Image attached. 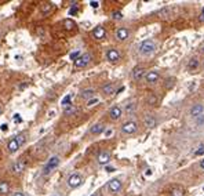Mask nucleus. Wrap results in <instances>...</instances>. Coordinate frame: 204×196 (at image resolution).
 Segmentation results:
<instances>
[{"instance_id": "obj_1", "label": "nucleus", "mask_w": 204, "mask_h": 196, "mask_svg": "<svg viewBox=\"0 0 204 196\" xmlns=\"http://www.w3.org/2000/svg\"><path fill=\"white\" fill-rule=\"evenodd\" d=\"M155 51H156V43L153 40L148 39L139 44V53L142 55H152Z\"/></svg>"}, {"instance_id": "obj_2", "label": "nucleus", "mask_w": 204, "mask_h": 196, "mask_svg": "<svg viewBox=\"0 0 204 196\" xmlns=\"http://www.w3.org/2000/svg\"><path fill=\"white\" fill-rule=\"evenodd\" d=\"M58 164H60V157H58V156H51L48 159V162L46 163L44 168H43V176H50V174H51L52 171L58 167Z\"/></svg>"}, {"instance_id": "obj_3", "label": "nucleus", "mask_w": 204, "mask_h": 196, "mask_svg": "<svg viewBox=\"0 0 204 196\" xmlns=\"http://www.w3.org/2000/svg\"><path fill=\"white\" fill-rule=\"evenodd\" d=\"M137 130H138V124L132 120L126 121L122 126V133H124V134H134Z\"/></svg>"}, {"instance_id": "obj_4", "label": "nucleus", "mask_w": 204, "mask_h": 196, "mask_svg": "<svg viewBox=\"0 0 204 196\" xmlns=\"http://www.w3.org/2000/svg\"><path fill=\"white\" fill-rule=\"evenodd\" d=\"M90 61H91V54L85 53V54L80 55V57L75 61V68H84V66H87V65L90 64Z\"/></svg>"}, {"instance_id": "obj_5", "label": "nucleus", "mask_w": 204, "mask_h": 196, "mask_svg": "<svg viewBox=\"0 0 204 196\" xmlns=\"http://www.w3.org/2000/svg\"><path fill=\"white\" fill-rule=\"evenodd\" d=\"M81 182H83V178H81L80 174H77V173L72 174V176L68 178V185H69L70 188H77V186L81 185Z\"/></svg>"}, {"instance_id": "obj_6", "label": "nucleus", "mask_w": 204, "mask_h": 196, "mask_svg": "<svg viewBox=\"0 0 204 196\" xmlns=\"http://www.w3.org/2000/svg\"><path fill=\"white\" fill-rule=\"evenodd\" d=\"M108 188H109V191H110L112 194H117V192L122 189V181L117 180V178H114V180H112L110 182H109Z\"/></svg>"}, {"instance_id": "obj_7", "label": "nucleus", "mask_w": 204, "mask_h": 196, "mask_svg": "<svg viewBox=\"0 0 204 196\" xmlns=\"http://www.w3.org/2000/svg\"><path fill=\"white\" fill-rule=\"evenodd\" d=\"M145 79H146L148 83L153 84V83H156L159 79H160V73H159L157 70H149V72L145 75Z\"/></svg>"}, {"instance_id": "obj_8", "label": "nucleus", "mask_w": 204, "mask_h": 196, "mask_svg": "<svg viewBox=\"0 0 204 196\" xmlns=\"http://www.w3.org/2000/svg\"><path fill=\"white\" fill-rule=\"evenodd\" d=\"M122 113H123L122 108L117 106V105L112 106L110 111H109V116H110L112 120H117V119H120V117H122Z\"/></svg>"}, {"instance_id": "obj_9", "label": "nucleus", "mask_w": 204, "mask_h": 196, "mask_svg": "<svg viewBox=\"0 0 204 196\" xmlns=\"http://www.w3.org/2000/svg\"><path fill=\"white\" fill-rule=\"evenodd\" d=\"M25 167H26V163H25V160H17L15 163L13 164V167H11V170H13V173H15V174H19V173H22L23 170H25Z\"/></svg>"}, {"instance_id": "obj_10", "label": "nucleus", "mask_w": 204, "mask_h": 196, "mask_svg": "<svg viewBox=\"0 0 204 196\" xmlns=\"http://www.w3.org/2000/svg\"><path fill=\"white\" fill-rule=\"evenodd\" d=\"M105 36H106V31H105L103 26H97V28H94V31H93V37H94V39L101 40Z\"/></svg>"}, {"instance_id": "obj_11", "label": "nucleus", "mask_w": 204, "mask_h": 196, "mask_svg": "<svg viewBox=\"0 0 204 196\" xmlns=\"http://www.w3.org/2000/svg\"><path fill=\"white\" fill-rule=\"evenodd\" d=\"M106 58H108L110 62H116L120 59V53L117 51L116 49H109L108 53H106Z\"/></svg>"}, {"instance_id": "obj_12", "label": "nucleus", "mask_w": 204, "mask_h": 196, "mask_svg": "<svg viewBox=\"0 0 204 196\" xmlns=\"http://www.w3.org/2000/svg\"><path fill=\"white\" fill-rule=\"evenodd\" d=\"M128 35H130L128 29H126V28H119V29L116 31V39L120 40V41H124V40L128 39Z\"/></svg>"}, {"instance_id": "obj_13", "label": "nucleus", "mask_w": 204, "mask_h": 196, "mask_svg": "<svg viewBox=\"0 0 204 196\" xmlns=\"http://www.w3.org/2000/svg\"><path fill=\"white\" fill-rule=\"evenodd\" d=\"M204 113V106L202 104H196V105H193V108L190 109V115L192 117H199L200 115Z\"/></svg>"}, {"instance_id": "obj_14", "label": "nucleus", "mask_w": 204, "mask_h": 196, "mask_svg": "<svg viewBox=\"0 0 204 196\" xmlns=\"http://www.w3.org/2000/svg\"><path fill=\"white\" fill-rule=\"evenodd\" d=\"M144 75H145V68H142V66H137L132 70V79L137 80V82H139L144 78Z\"/></svg>"}, {"instance_id": "obj_15", "label": "nucleus", "mask_w": 204, "mask_h": 196, "mask_svg": "<svg viewBox=\"0 0 204 196\" xmlns=\"http://www.w3.org/2000/svg\"><path fill=\"white\" fill-rule=\"evenodd\" d=\"M144 123H145V126H148V127H155L156 124H157V120H156V117L153 116V115H145V117H144Z\"/></svg>"}, {"instance_id": "obj_16", "label": "nucleus", "mask_w": 204, "mask_h": 196, "mask_svg": "<svg viewBox=\"0 0 204 196\" xmlns=\"http://www.w3.org/2000/svg\"><path fill=\"white\" fill-rule=\"evenodd\" d=\"M97 162L99 163V164H106V163H109L110 162V153L109 152H101L98 155V157H97Z\"/></svg>"}, {"instance_id": "obj_17", "label": "nucleus", "mask_w": 204, "mask_h": 196, "mask_svg": "<svg viewBox=\"0 0 204 196\" xmlns=\"http://www.w3.org/2000/svg\"><path fill=\"white\" fill-rule=\"evenodd\" d=\"M103 130H105V124L97 123V124H94V126L90 129V133H91V134H94V135H98V134H101Z\"/></svg>"}, {"instance_id": "obj_18", "label": "nucleus", "mask_w": 204, "mask_h": 196, "mask_svg": "<svg viewBox=\"0 0 204 196\" xmlns=\"http://www.w3.org/2000/svg\"><path fill=\"white\" fill-rule=\"evenodd\" d=\"M170 195L171 196H185V189L182 186H173L170 191Z\"/></svg>"}, {"instance_id": "obj_19", "label": "nucleus", "mask_w": 204, "mask_h": 196, "mask_svg": "<svg viewBox=\"0 0 204 196\" xmlns=\"http://www.w3.org/2000/svg\"><path fill=\"white\" fill-rule=\"evenodd\" d=\"M102 93L105 94V96H112V94L114 93V84L113 83H108V84H105L102 87Z\"/></svg>"}, {"instance_id": "obj_20", "label": "nucleus", "mask_w": 204, "mask_h": 196, "mask_svg": "<svg viewBox=\"0 0 204 196\" xmlns=\"http://www.w3.org/2000/svg\"><path fill=\"white\" fill-rule=\"evenodd\" d=\"M7 148H8V152H11V153H15L19 149V145L17 144L15 138H13L10 142H8V144H7Z\"/></svg>"}, {"instance_id": "obj_21", "label": "nucleus", "mask_w": 204, "mask_h": 196, "mask_svg": "<svg viewBox=\"0 0 204 196\" xmlns=\"http://www.w3.org/2000/svg\"><path fill=\"white\" fill-rule=\"evenodd\" d=\"M8 192H10V185H8V182H6V181H0V195L6 196Z\"/></svg>"}, {"instance_id": "obj_22", "label": "nucleus", "mask_w": 204, "mask_h": 196, "mask_svg": "<svg viewBox=\"0 0 204 196\" xmlns=\"http://www.w3.org/2000/svg\"><path fill=\"white\" fill-rule=\"evenodd\" d=\"M94 94H95V93H94V90L88 88V90H83L80 96H81V98H84V100L88 101V100H91V98H94Z\"/></svg>"}, {"instance_id": "obj_23", "label": "nucleus", "mask_w": 204, "mask_h": 196, "mask_svg": "<svg viewBox=\"0 0 204 196\" xmlns=\"http://www.w3.org/2000/svg\"><path fill=\"white\" fill-rule=\"evenodd\" d=\"M62 23H64V28L66 29V31H73V29H75V26H76V23L73 22L72 19H65Z\"/></svg>"}, {"instance_id": "obj_24", "label": "nucleus", "mask_w": 204, "mask_h": 196, "mask_svg": "<svg viewBox=\"0 0 204 196\" xmlns=\"http://www.w3.org/2000/svg\"><path fill=\"white\" fill-rule=\"evenodd\" d=\"M51 10H52V4H51V3H44V4L41 6V8H40V11L44 14V15H47V14H48Z\"/></svg>"}, {"instance_id": "obj_25", "label": "nucleus", "mask_w": 204, "mask_h": 196, "mask_svg": "<svg viewBox=\"0 0 204 196\" xmlns=\"http://www.w3.org/2000/svg\"><path fill=\"white\" fill-rule=\"evenodd\" d=\"M197 66H199V61H197L196 58H192L190 61L188 62V69H189V70H194V69H197Z\"/></svg>"}, {"instance_id": "obj_26", "label": "nucleus", "mask_w": 204, "mask_h": 196, "mask_svg": "<svg viewBox=\"0 0 204 196\" xmlns=\"http://www.w3.org/2000/svg\"><path fill=\"white\" fill-rule=\"evenodd\" d=\"M77 112H79V109L76 108V106H73V105H70V106H68V108L64 109L65 115H75V113H77Z\"/></svg>"}, {"instance_id": "obj_27", "label": "nucleus", "mask_w": 204, "mask_h": 196, "mask_svg": "<svg viewBox=\"0 0 204 196\" xmlns=\"http://www.w3.org/2000/svg\"><path fill=\"white\" fill-rule=\"evenodd\" d=\"M70 98H72V96H70V94H69V96H66V97H65L64 98V100H62V108H68V106H70V105H72V104H70Z\"/></svg>"}, {"instance_id": "obj_28", "label": "nucleus", "mask_w": 204, "mask_h": 196, "mask_svg": "<svg viewBox=\"0 0 204 196\" xmlns=\"http://www.w3.org/2000/svg\"><path fill=\"white\" fill-rule=\"evenodd\" d=\"M135 111V104L134 102H128L126 105V112L127 113H132V112Z\"/></svg>"}, {"instance_id": "obj_29", "label": "nucleus", "mask_w": 204, "mask_h": 196, "mask_svg": "<svg viewBox=\"0 0 204 196\" xmlns=\"http://www.w3.org/2000/svg\"><path fill=\"white\" fill-rule=\"evenodd\" d=\"M170 13H171V8L165 7V8H163V10L159 11V17H167V15H170Z\"/></svg>"}, {"instance_id": "obj_30", "label": "nucleus", "mask_w": 204, "mask_h": 196, "mask_svg": "<svg viewBox=\"0 0 204 196\" xmlns=\"http://www.w3.org/2000/svg\"><path fill=\"white\" fill-rule=\"evenodd\" d=\"M77 11H79L77 4H76V3H73V6L70 7V10L68 11V14H69V15H75V14H77Z\"/></svg>"}, {"instance_id": "obj_31", "label": "nucleus", "mask_w": 204, "mask_h": 196, "mask_svg": "<svg viewBox=\"0 0 204 196\" xmlns=\"http://www.w3.org/2000/svg\"><path fill=\"white\" fill-rule=\"evenodd\" d=\"M15 141H17V144H18L19 147H21V145H23V144H25V141H26V137H25V135H23V134H19L18 137L15 138Z\"/></svg>"}, {"instance_id": "obj_32", "label": "nucleus", "mask_w": 204, "mask_h": 196, "mask_svg": "<svg viewBox=\"0 0 204 196\" xmlns=\"http://www.w3.org/2000/svg\"><path fill=\"white\" fill-rule=\"evenodd\" d=\"M98 102H99L98 98H91V100H88V101H87V106H88V108H91V106L97 105Z\"/></svg>"}, {"instance_id": "obj_33", "label": "nucleus", "mask_w": 204, "mask_h": 196, "mask_svg": "<svg viewBox=\"0 0 204 196\" xmlns=\"http://www.w3.org/2000/svg\"><path fill=\"white\" fill-rule=\"evenodd\" d=\"M194 155H196V156H202V155H204V144H202L199 148H197L196 151H194Z\"/></svg>"}, {"instance_id": "obj_34", "label": "nucleus", "mask_w": 204, "mask_h": 196, "mask_svg": "<svg viewBox=\"0 0 204 196\" xmlns=\"http://www.w3.org/2000/svg\"><path fill=\"white\" fill-rule=\"evenodd\" d=\"M196 124H197V126H203V124H204V113L200 115L199 117H196Z\"/></svg>"}, {"instance_id": "obj_35", "label": "nucleus", "mask_w": 204, "mask_h": 196, "mask_svg": "<svg viewBox=\"0 0 204 196\" xmlns=\"http://www.w3.org/2000/svg\"><path fill=\"white\" fill-rule=\"evenodd\" d=\"M112 17H113L114 19H122V18H123V14L120 13V11H114L113 15H112Z\"/></svg>"}, {"instance_id": "obj_36", "label": "nucleus", "mask_w": 204, "mask_h": 196, "mask_svg": "<svg viewBox=\"0 0 204 196\" xmlns=\"http://www.w3.org/2000/svg\"><path fill=\"white\" fill-rule=\"evenodd\" d=\"M79 57H80V51H75L70 54V59H75V61H76V58H79Z\"/></svg>"}, {"instance_id": "obj_37", "label": "nucleus", "mask_w": 204, "mask_h": 196, "mask_svg": "<svg viewBox=\"0 0 204 196\" xmlns=\"http://www.w3.org/2000/svg\"><path fill=\"white\" fill-rule=\"evenodd\" d=\"M156 101H157V100H156V97H150L149 98V104H150V105H155Z\"/></svg>"}, {"instance_id": "obj_38", "label": "nucleus", "mask_w": 204, "mask_h": 196, "mask_svg": "<svg viewBox=\"0 0 204 196\" xmlns=\"http://www.w3.org/2000/svg\"><path fill=\"white\" fill-rule=\"evenodd\" d=\"M90 6H91V7H94V8H97L99 6V3L98 2H90Z\"/></svg>"}, {"instance_id": "obj_39", "label": "nucleus", "mask_w": 204, "mask_h": 196, "mask_svg": "<svg viewBox=\"0 0 204 196\" xmlns=\"http://www.w3.org/2000/svg\"><path fill=\"white\" fill-rule=\"evenodd\" d=\"M13 196H25V194H23V192H15Z\"/></svg>"}, {"instance_id": "obj_40", "label": "nucleus", "mask_w": 204, "mask_h": 196, "mask_svg": "<svg viewBox=\"0 0 204 196\" xmlns=\"http://www.w3.org/2000/svg\"><path fill=\"white\" fill-rule=\"evenodd\" d=\"M200 21L204 22V7H203V10H202V17H200Z\"/></svg>"}, {"instance_id": "obj_41", "label": "nucleus", "mask_w": 204, "mask_h": 196, "mask_svg": "<svg viewBox=\"0 0 204 196\" xmlns=\"http://www.w3.org/2000/svg\"><path fill=\"white\" fill-rule=\"evenodd\" d=\"M105 170L108 171V173H112V171H114V168H113V167H106Z\"/></svg>"}, {"instance_id": "obj_42", "label": "nucleus", "mask_w": 204, "mask_h": 196, "mask_svg": "<svg viewBox=\"0 0 204 196\" xmlns=\"http://www.w3.org/2000/svg\"><path fill=\"white\" fill-rule=\"evenodd\" d=\"M200 168H203V170H204V159H202V160H200Z\"/></svg>"}, {"instance_id": "obj_43", "label": "nucleus", "mask_w": 204, "mask_h": 196, "mask_svg": "<svg viewBox=\"0 0 204 196\" xmlns=\"http://www.w3.org/2000/svg\"><path fill=\"white\" fill-rule=\"evenodd\" d=\"M2 130L3 131H7V124H2Z\"/></svg>"}, {"instance_id": "obj_44", "label": "nucleus", "mask_w": 204, "mask_h": 196, "mask_svg": "<svg viewBox=\"0 0 204 196\" xmlns=\"http://www.w3.org/2000/svg\"><path fill=\"white\" fill-rule=\"evenodd\" d=\"M105 134H106V135H110V134H112V130H108V131H106Z\"/></svg>"}, {"instance_id": "obj_45", "label": "nucleus", "mask_w": 204, "mask_h": 196, "mask_svg": "<svg viewBox=\"0 0 204 196\" xmlns=\"http://www.w3.org/2000/svg\"><path fill=\"white\" fill-rule=\"evenodd\" d=\"M2 112H3V109H2V106H0V115H2Z\"/></svg>"}, {"instance_id": "obj_46", "label": "nucleus", "mask_w": 204, "mask_h": 196, "mask_svg": "<svg viewBox=\"0 0 204 196\" xmlns=\"http://www.w3.org/2000/svg\"><path fill=\"white\" fill-rule=\"evenodd\" d=\"M91 196H98V195H97V194H93V195H91Z\"/></svg>"}, {"instance_id": "obj_47", "label": "nucleus", "mask_w": 204, "mask_h": 196, "mask_svg": "<svg viewBox=\"0 0 204 196\" xmlns=\"http://www.w3.org/2000/svg\"><path fill=\"white\" fill-rule=\"evenodd\" d=\"M203 51H204V49H203Z\"/></svg>"}]
</instances>
